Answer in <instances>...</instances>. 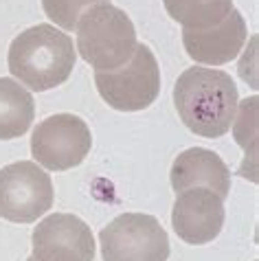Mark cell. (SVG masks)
I'll return each instance as SVG.
<instances>
[{"label":"cell","instance_id":"cell-9","mask_svg":"<svg viewBox=\"0 0 259 261\" xmlns=\"http://www.w3.org/2000/svg\"><path fill=\"white\" fill-rule=\"evenodd\" d=\"M171 226L187 244L202 246L213 242L224 226V200L204 187H191L176 193Z\"/></svg>","mask_w":259,"mask_h":261},{"label":"cell","instance_id":"cell-10","mask_svg":"<svg viewBox=\"0 0 259 261\" xmlns=\"http://www.w3.org/2000/svg\"><path fill=\"white\" fill-rule=\"evenodd\" d=\"M246 22L237 9L222 20L220 24L209 29H183V44L187 55L193 62L204 64V66H220L237 57L246 42Z\"/></svg>","mask_w":259,"mask_h":261},{"label":"cell","instance_id":"cell-1","mask_svg":"<svg viewBox=\"0 0 259 261\" xmlns=\"http://www.w3.org/2000/svg\"><path fill=\"white\" fill-rule=\"evenodd\" d=\"M237 86L226 72L191 66L174 86V106L193 134L220 139L237 117Z\"/></svg>","mask_w":259,"mask_h":261},{"label":"cell","instance_id":"cell-4","mask_svg":"<svg viewBox=\"0 0 259 261\" xmlns=\"http://www.w3.org/2000/svg\"><path fill=\"white\" fill-rule=\"evenodd\" d=\"M95 86L110 108L119 112H139L156 101L161 92V68L145 44H136L130 62L117 70L97 72Z\"/></svg>","mask_w":259,"mask_h":261},{"label":"cell","instance_id":"cell-14","mask_svg":"<svg viewBox=\"0 0 259 261\" xmlns=\"http://www.w3.org/2000/svg\"><path fill=\"white\" fill-rule=\"evenodd\" d=\"M99 3H110V0H42V7L53 24L66 31H75L79 16Z\"/></svg>","mask_w":259,"mask_h":261},{"label":"cell","instance_id":"cell-7","mask_svg":"<svg viewBox=\"0 0 259 261\" xmlns=\"http://www.w3.org/2000/svg\"><path fill=\"white\" fill-rule=\"evenodd\" d=\"M92 147V134L84 119L62 112L38 123L31 134V154L40 167L66 171L79 167Z\"/></svg>","mask_w":259,"mask_h":261},{"label":"cell","instance_id":"cell-11","mask_svg":"<svg viewBox=\"0 0 259 261\" xmlns=\"http://www.w3.org/2000/svg\"><path fill=\"white\" fill-rule=\"evenodd\" d=\"M169 182L176 193L191 189V187H204V189H211L218 198L226 200L231 191V171L215 151L191 147L178 154L169 171Z\"/></svg>","mask_w":259,"mask_h":261},{"label":"cell","instance_id":"cell-15","mask_svg":"<svg viewBox=\"0 0 259 261\" xmlns=\"http://www.w3.org/2000/svg\"><path fill=\"white\" fill-rule=\"evenodd\" d=\"M27 261H33V257H31V259H27Z\"/></svg>","mask_w":259,"mask_h":261},{"label":"cell","instance_id":"cell-3","mask_svg":"<svg viewBox=\"0 0 259 261\" xmlns=\"http://www.w3.org/2000/svg\"><path fill=\"white\" fill-rule=\"evenodd\" d=\"M77 50L97 72H110L130 62L136 50V29L112 3H99L77 20Z\"/></svg>","mask_w":259,"mask_h":261},{"label":"cell","instance_id":"cell-12","mask_svg":"<svg viewBox=\"0 0 259 261\" xmlns=\"http://www.w3.org/2000/svg\"><path fill=\"white\" fill-rule=\"evenodd\" d=\"M35 103L27 88L13 79H0V141L20 139L29 132Z\"/></svg>","mask_w":259,"mask_h":261},{"label":"cell","instance_id":"cell-8","mask_svg":"<svg viewBox=\"0 0 259 261\" xmlns=\"http://www.w3.org/2000/svg\"><path fill=\"white\" fill-rule=\"evenodd\" d=\"M33 261H92L95 237L77 215L53 213L44 217L33 235Z\"/></svg>","mask_w":259,"mask_h":261},{"label":"cell","instance_id":"cell-5","mask_svg":"<svg viewBox=\"0 0 259 261\" xmlns=\"http://www.w3.org/2000/svg\"><path fill=\"white\" fill-rule=\"evenodd\" d=\"M103 261H167L169 239L147 213H123L99 233Z\"/></svg>","mask_w":259,"mask_h":261},{"label":"cell","instance_id":"cell-13","mask_svg":"<svg viewBox=\"0 0 259 261\" xmlns=\"http://www.w3.org/2000/svg\"><path fill=\"white\" fill-rule=\"evenodd\" d=\"M169 18L185 29H209L224 20L233 9V0H163Z\"/></svg>","mask_w":259,"mask_h":261},{"label":"cell","instance_id":"cell-6","mask_svg":"<svg viewBox=\"0 0 259 261\" xmlns=\"http://www.w3.org/2000/svg\"><path fill=\"white\" fill-rule=\"evenodd\" d=\"M53 206V182L38 163L20 161L0 169V217L31 224Z\"/></svg>","mask_w":259,"mask_h":261},{"label":"cell","instance_id":"cell-2","mask_svg":"<svg viewBox=\"0 0 259 261\" xmlns=\"http://www.w3.org/2000/svg\"><path fill=\"white\" fill-rule=\"evenodd\" d=\"M77 62L73 40L53 24L22 31L9 46V72L35 92L62 86Z\"/></svg>","mask_w":259,"mask_h":261}]
</instances>
